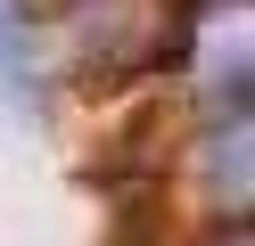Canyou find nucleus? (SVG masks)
Returning <instances> with one entry per match:
<instances>
[{"label": "nucleus", "mask_w": 255, "mask_h": 246, "mask_svg": "<svg viewBox=\"0 0 255 246\" xmlns=\"http://www.w3.org/2000/svg\"><path fill=\"white\" fill-rule=\"evenodd\" d=\"M189 66L214 98L255 107V0H198L189 16Z\"/></svg>", "instance_id": "f03ea898"}, {"label": "nucleus", "mask_w": 255, "mask_h": 246, "mask_svg": "<svg viewBox=\"0 0 255 246\" xmlns=\"http://www.w3.org/2000/svg\"><path fill=\"white\" fill-rule=\"evenodd\" d=\"M198 180H206V197H214L222 213L255 222V107H239L231 123H214V131H206Z\"/></svg>", "instance_id": "7ed1b4c3"}, {"label": "nucleus", "mask_w": 255, "mask_h": 246, "mask_svg": "<svg viewBox=\"0 0 255 246\" xmlns=\"http://www.w3.org/2000/svg\"><path fill=\"white\" fill-rule=\"evenodd\" d=\"M239 246H255V230H247V238H239Z\"/></svg>", "instance_id": "20e7f679"}, {"label": "nucleus", "mask_w": 255, "mask_h": 246, "mask_svg": "<svg viewBox=\"0 0 255 246\" xmlns=\"http://www.w3.org/2000/svg\"><path fill=\"white\" fill-rule=\"evenodd\" d=\"M66 58L91 74H132L140 58L173 41V8L165 0H66Z\"/></svg>", "instance_id": "f257e3e1"}]
</instances>
